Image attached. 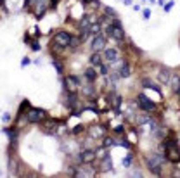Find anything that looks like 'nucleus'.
Wrapping results in <instances>:
<instances>
[{
	"instance_id": "a878e982",
	"label": "nucleus",
	"mask_w": 180,
	"mask_h": 178,
	"mask_svg": "<svg viewBox=\"0 0 180 178\" xmlns=\"http://www.w3.org/2000/svg\"><path fill=\"white\" fill-rule=\"evenodd\" d=\"M99 73H101V74H108V67H106L104 64H99Z\"/></svg>"
},
{
	"instance_id": "c756f323",
	"label": "nucleus",
	"mask_w": 180,
	"mask_h": 178,
	"mask_svg": "<svg viewBox=\"0 0 180 178\" xmlns=\"http://www.w3.org/2000/svg\"><path fill=\"white\" fill-rule=\"evenodd\" d=\"M172 7H173V2H170L168 5H165V11H170V9H172Z\"/></svg>"
},
{
	"instance_id": "473e14b6",
	"label": "nucleus",
	"mask_w": 180,
	"mask_h": 178,
	"mask_svg": "<svg viewBox=\"0 0 180 178\" xmlns=\"http://www.w3.org/2000/svg\"><path fill=\"white\" fill-rule=\"evenodd\" d=\"M82 130H83L82 126H78V128H75V130H73V131H75V133H80V131H82Z\"/></svg>"
},
{
	"instance_id": "4be33fe9",
	"label": "nucleus",
	"mask_w": 180,
	"mask_h": 178,
	"mask_svg": "<svg viewBox=\"0 0 180 178\" xmlns=\"http://www.w3.org/2000/svg\"><path fill=\"white\" fill-rule=\"evenodd\" d=\"M144 87H146V88H154L156 92H159V90H158V87H156V85H152V83H151L149 80H144Z\"/></svg>"
},
{
	"instance_id": "f257e3e1",
	"label": "nucleus",
	"mask_w": 180,
	"mask_h": 178,
	"mask_svg": "<svg viewBox=\"0 0 180 178\" xmlns=\"http://www.w3.org/2000/svg\"><path fill=\"white\" fill-rule=\"evenodd\" d=\"M165 149H166V159L172 163H178L180 161V147L175 140H166L165 142Z\"/></svg>"
},
{
	"instance_id": "ddd939ff",
	"label": "nucleus",
	"mask_w": 180,
	"mask_h": 178,
	"mask_svg": "<svg viewBox=\"0 0 180 178\" xmlns=\"http://www.w3.org/2000/svg\"><path fill=\"white\" fill-rule=\"evenodd\" d=\"M85 78L88 80L90 83H92V82H94L95 78H97V71H94V69H92V67H88V69H85Z\"/></svg>"
},
{
	"instance_id": "6ab92c4d",
	"label": "nucleus",
	"mask_w": 180,
	"mask_h": 178,
	"mask_svg": "<svg viewBox=\"0 0 180 178\" xmlns=\"http://www.w3.org/2000/svg\"><path fill=\"white\" fill-rule=\"evenodd\" d=\"M83 93L88 95V97H94V87H92V85H85V87H83Z\"/></svg>"
},
{
	"instance_id": "a211bd4d",
	"label": "nucleus",
	"mask_w": 180,
	"mask_h": 178,
	"mask_svg": "<svg viewBox=\"0 0 180 178\" xmlns=\"http://www.w3.org/2000/svg\"><path fill=\"white\" fill-rule=\"evenodd\" d=\"M68 106H71V107H75V106H76V95H75V92H69V95H68Z\"/></svg>"
},
{
	"instance_id": "aec40b11",
	"label": "nucleus",
	"mask_w": 180,
	"mask_h": 178,
	"mask_svg": "<svg viewBox=\"0 0 180 178\" xmlns=\"http://www.w3.org/2000/svg\"><path fill=\"white\" fill-rule=\"evenodd\" d=\"M99 31H101V22H95V24H92V26H90V33L99 35Z\"/></svg>"
},
{
	"instance_id": "39448f33",
	"label": "nucleus",
	"mask_w": 180,
	"mask_h": 178,
	"mask_svg": "<svg viewBox=\"0 0 180 178\" xmlns=\"http://www.w3.org/2000/svg\"><path fill=\"white\" fill-rule=\"evenodd\" d=\"M26 118L30 123H38V121H42V119H45V111L43 109H38V107H31L30 111H28Z\"/></svg>"
},
{
	"instance_id": "cd10ccee",
	"label": "nucleus",
	"mask_w": 180,
	"mask_h": 178,
	"mask_svg": "<svg viewBox=\"0 0 180 178\" xmlns=\"http://www.w3.org/2000/svg\"><path fill=\"white\" fill-rule=\"evenodd\" d=\"M54 66H56L57 73H62V66H61V62H57V61H54Z\"/></svg>"
},
{
	"instance_id": "72a5a7b5",
	"label": "nucleus",
	"mask_w": 180,
	"mask_h": 178,
	"mask_svg": "<svg viewBox=\"0 0 180 178\" xmlns=\"http://www.w3.org/2000/svg\"><path fill=\"white\" fill-rule=\"evenodd\" d=\"M123 164H125V166H128V164H130V157H127V159L123 161Z\"/></svg>"
},
{
	"instance_id": "393cba45",
	"label": "nucleus",
	"mask_w": 180,
	"mask_h": 178,
	"mask_svg": "<svg viewBox=\"0 0 180 178\" xmlns=\"http://www.w3.org/2000/svg\"><path fill=\"white\" fill-rule=\"evenodd\" d=\"M173 88L178 92V88H180V80L177 78V76H173Z\"/></svg>"
},
{
	"instance_id": "20e7f679",
	"label": "nucleus",
	"mask_w": 180,
	"mask_h": 178,
	"mask_svg": "<svg viewBox=\"0 0 180 178\" xmlns=\"http://www.w3.org/2000/svg\"><path fill=\"white\" fill-rule=\"evenodd\" d=\"M71 35L66 33V31H59V33L54 37V45H57V47H69V43H71Z\"/></svg>"
},
{
	"instance_id": "2f4dec72",
	"label": "nucleus",
	"mask_w": 180,
	"mask_h": 178,
	"mask_svg": "<svg viewBox=\"0 0 180 178\" xmlns=\"http://www.w3.org/2000/svg\"><path fill=\"white\" fill-rule=\"evenodd\" d=\"M149 16H151V12H149V11H147V9H146V11H144V17L147 19V17H149Z\"/></svg>"
},
{
	"instance_id": "9b49d317",
	"label": "nucleus",
	"mask_w": 180,
	"mask_h": 178,
	"mask_svg": "<svg viewBox=\"0 0 180 178\" xmlns=\"http://www.w3.org/2000/svg\"><path fill=\"white\" fill-rule=\"evenodd\" d=\"M43 130L47 131V133H56L57 123L56 121H47V123H45V126H43Z\"/></svg>"
},
{
	"instance_id": "7c9ffc66",
	"label": "nucleus",
	"mask_w": 180,
	"mask_h": 178,
	"mask_svg": "<svg viewBox=\"0 0 180 178\" xmlns=\"http://www.w3.org/2000/svg\"><path fill=\"white\" fill-rule=\"evenodd\" d=\"M90 2H95V4H99V0H83V4H90Z\"/></svg>"
},
{
	"instance_id": "9d476101",
	"label": "nucleus",
	"mask_w": 180,
	"mask_h": 178,
	"mask_svg": "<svg viewBox=\"0 0 180 178\" xmlns=\"http://www.w3.org/2000/svg\"><path fill=\"white\" fill-rule=\"evenodd\" d=\"M66 83H68V88H69V92H75V90L78 88V85H80V80L76 78V76H69V78L66 80Z\"/></svg>"
},
{
	"instance_id": "dca6fc26",
	"label": "nucleus",
	"mask_w": 180,
	"mask_h": 178,
	"mask_svg": "<svg viewBox=\"0 0 180 178\" xmlns=\"http://www.w3.org/2000/svg\"><path fill=\"white\" fill-rule=\"evenodd\" d=\"M168 80H170V73L166 69H161V71H159V82H161V83H168Z\"/></svg>"
},
{
	"instance_id": "c85d7f7f",
	"label": "nucleus",
	"mask_w": 180,
	"mask_h": 178,
	"mask_svg": "<svg viewBox=\"0 0 180 178\" xmlns=\"http://www.w3.org/2000/svg\"><path fill=\"white\" fill-rule=\"evenodd\" d=\"M106 12H108V14H111V16L116 14V12H114V9H111V7H106Z\"/></svg>"
},
{
	"instance_id": "412c9836",
	"label": "nucleus",
	"mask_w": 180,
	"mask_h": 178,
	"mask_svg": "<svg viewBox=\"0 0 180 178\" xmlns=\"http://www.w3.org/2000/svg\"><path fill=\"white\" fill-rule=\"evenodd\" d=\"M5 133H7L9 137H11V142H12V144H14V142H16V137H18V133H16V130H9V128H7V130H5Z\"/></svg>"
},
{
	"instance_id": "2eb2a0df",
	"label": "nucleus",
	"mask_w": 180,
	"mask_h": 178,
	"mask_svg": "<svg viewBox=\"0 0 180 178\" xmlns=\"http://www.w3.org/2000/svg\"><path fill=\"white\" fill-rule=\"evenodd\" d=\"M120 76L121 78H127V76H130V67H128V64H121V69H120Z\"/></svg>"
},
{
	"instance_id": "c9c22d12",
	"label": "nucleus",
	"mask_w": 180,
	"mask_h": 178,
	"mask_svg": "<svg viewBox=\"0 0 180 178\" xmlns=\"http://www.w3.org/2000/svg\"><path fill=\"white\" fill-rule=\"evenodd\" d=\"M149 2H156V0H149Z\"/></svg>"
},
{
	"instance_id": "b1692460",
	"label": "nucleus",
	"mask_w": 180,
	"mask_h": 178,
	"mask_svg": "<svg viewBox=\"0 0 180 178\" xmlns=\"http://www.w3.org/2000/svg\"><path fill=\"white\" fill-rule=\"evenodd\" d=\"M80 42H82V38H71V43H69V47L76 48L80 45Z\"/></svg>"
},
{
	"instance_id": "1a4fd4ad",
	"label": "nucleus",
	"mask_w": 180,
	"mask_h": 178,
	"mask_svg": "<svg viewBox=\"0 0 180 178\" xmlns=\"http://www.w3.org/2000/svg\"><path fill=\"white\" fill-rule=\"evenodd\" d=\"M94 159H95V152L90 151V149H87V151H83L80 154V161L82 163H94Z\"/></svg>"
},
{
	"instance_id": "5701e85b",
	"label": "nucleus",
	"mask_w": 180,
	"mask_h": 178,
	"mask_svg": "<svg viewBox=\"0 0 180 178\" xmlns=\"http://www.w3.org/2000/svg\"><path fill=\"white\" fill-rule=\"evenodd\" d=\"M90 131H92V135H97V137H101V135L104 133V130H102V128H95V126Z\"/></svg>"
},
{
	"instance_id": "4468645a",
	"label": "nucleus",
	"mask_w": 180,
	"mask_h": 178,
	"mask_svg": "<svg viewBox=\"0 0 180 178\" xmlns=\"http://www.w3.org/2000/svg\"><path fill=\"white\" fill-rule=\"evenodd\" d=\"M90 62L94 64V66H99V64H102V56L99 52H94L92 54V57H90Z\"/></svg>"
},
{
	"instance_id": "f8f14e48",
	"label": "nucleus",
	"mask_w": 180,
	"mask_h": 178,
	"mask_svg": "<svg viewBox=\"0 0 180 178\" xmlns=\"http://www.w3.org/2000/svg\"><path fill=\"white\" fill-rule=\"evenodd\" d=\"M111 168H112V161H111V157H109V156H106L104 161H102V164H101V170L102 171H109Z\"/></svg>"
},
{
	"instance_id": "6e6552de",
	"label": "nucleus",
	"mask_w": 180,
	"mask_h": 178,
	"mask_svg": "<svg viewBox=\"0 0 180 178\" xmlns=\"http://www.w3.org/2000/svg\"><path fill=\"white\" fill-rule=\"evenodd\" d=\"M104 57H106V61H108L109 64H114L118 59H120V54H118L116 48H108V50L104 52Z\"/></svg>"
},
{
	"instance_id": "f03ea898",
	"label": "nucleus",
	"mask_w": 180,
	"mask_h": 178,
	"mask_svg": "<svg viewBox=\"0 0 180 178\" xmlns=\"http://www.w3.org/2000/svg\"><path fill=\"white\" fill-rule=\"evenodd\" d=\"M108 35H109V37H112L114 40H118V42H123L125 40L123 26H121V22L118 21V19H114V21H112L111 24L108 26Z\"/></svg>"
},
{
	"instance_id": "0eeeda50",
	"label": "nucleus",
	"mask_w": 180,
	"mask_h": 178,
	"mask_svg": "<svg viewBox=\"0 0 180 178\" xmlns=\"http://www.w3.org/2000/svg\"><path fill=\"white\" fill-rule=\"evenodd\" d=\"M104 47H106V38L102 35H95L94 40H92V50L94 52H101Z\"/></svg>"
},
{
	"instance_id": "423d86ee",
	"label": "nucleus",
	"mask_w": 180,
	"mask_h": 178,
	"mask_svg": "<svg viewBox=\"0 0 180 178\" xmlns=\"http://www.w3.org/2000/svg\"><path fill=\"white\" fill-rule=\"evenodd\" d=\"M137 102H139V106L140 107L144 109V111H154V109H156V106H154V102H151L149 99H147L146 95H144V93H140L139 97H137Z\"/></svg>"
},
{
	"instance_id": "f3484780",
	"label": "nucleus",
	"mask_w": 180,
	"mask_h": 178,
	"mask_svg": "<svg viewBox=\"0 0 180 178\" xmlns=\"http://www.w3.org/2000/svg\"><path fill=\"white\" fill-rule=\"evenodd\" d=\"M80 26H82V30H90V26H92V24H90V17H88V16H85V17L82 19Z\"/></svg>"
},
{
	"instance_id": "7ed1b4c3",
	"label": "nucleus",
	"mask_w": 180,
	"mask_h": 178,
	"mask_svg": "<svg viewBox=\"0 0 180 178\" xmlns=\"http://www.w3.org/2000/svg\"><path fill=\"white\" fill-rule=\"evenodd\" d=\"M161 164H163V157L158 156V154H152V156L147 159V166H149V170L152 171L154 175L161 173Z\"/></svg>"
},
{
	"instance_id": "bb28decb",
	"label": "nucleus",
	"mask_w": 180,
	"mask_h": 178,
	"mask_svg": "<svg viewBox=\"0 0 180 178\" xmlns=\"http://www.w3.org/2000/svg\"><path fill=\"white\" fill-rule=\"evenodd\" d=\"M116 144H118V142H114L112 138H106V142H104L106 147H109V145H116Z\"/></svg>"
},
{
	"instance_id": "f704fd0d",
	"label": "nucleus",
	"mask_w": 180,
	"mask_h": 178,
	"mask_svg": "<svg viewBox=\"0 0 180 178\" xmlns=\"http://www.w3.org/2000/svg\"><path fill=\"white\" fill-rule=\"evenodd\" d=\"M178 97H180V88H178Z\"/></svg>"
}]
</instances>
